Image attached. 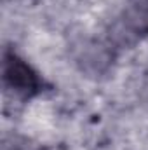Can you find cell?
<instances>
[{
  "instance_id": "6da1fadb",
  "label": "cell",
  "mask_w": 148,
  "mask_h": 150,
  "mask_svg": "<svg viewBox=\"0 0 148 150\" xmlns=\"http://www.w3.org/2000/svg\"><path fill=\"white\" fill-rule=\"evenodd\" d=\"M4 80L14 93L23 96H32L40 89V79L33 68L14 54L4 59Z\"/></svg>"
},
{
  "instance_id": "7a4b0ae2",
  "label": "cell",
  "mask_w": 148,
  "mask_h": 150,
  "mask_svg": "<svg viewBox=\"0 0 148 150\" xmlns=\"http://www.w3.org/2000/svg\"><path fill=\"white\" fill-rule=\"evenodd\" d=\"M77 61L80 63L82 70L91 75H101L111 61V49L108 45L96 42V40H85L78 47Z\"/></svg>"
}]
</instances>
